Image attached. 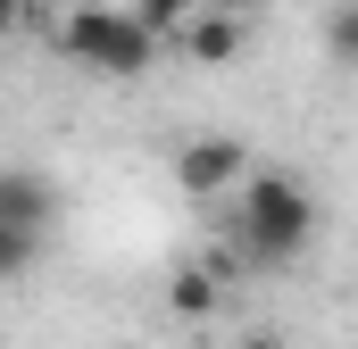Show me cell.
<instances>
[{"instance_id": "1", "label": "cell", "mask_w": 358, "mask_h": 349, "mask_svg": "<svg viewBox=\"0 0 358 349\" xmlns=\"http://www.w3.org/2000/svg\"><path fill=\"white\" fill-rule=\"evenodd\" d=\"M317 242V200L292 167H250L234 183V250L250 266H292Z\"/></svg>"}, {"instance_id": "2", "label": "cell", "mask_w": 358, "mask_h": 349, "mask_svg": "<svg viewBox=\"0 0 358 349\" xmlns=\"http://www.w3.org/2000/svg\"><path fill=\"white\" fill-rule=\"evenodd\" d=\"M59 50L76 59V67H92V75H142L150 59H159V34L134 17V8H76L67 25H59Z\"/></svg>"}, {"instance_id": "3", "label": "cell", "mask_w": 358, "mask_h": 349, "mask_svg": "<svg viewBox=\"0 0 358 349\" xmlns=\"http://www.w3.org/2000/svg\"><path fill=\"white\" fill-rule=\"evenodd\" d=\"M242 174H250V150H242L234 133H200V142L176 150V183L192 191V200H225Z\"/></svg>"}, {"instance_id": "4", "label": "cell", "mask_w": 358, "mask_h": 349, "mask_svg": "<svg viewBox=\"0 0 358 349\" xmlns=\"http://www.w3.org/2000/svg\"><path fill=\"white\" fill-rule=\"evenodd\" d=\"M242 42H250V25H242V8H225V0H200V8L176 25V50L192 59V67H234Z\"/></svg>"}, {"instance_id": "5", "label": "cell", "mask_w": 358, "mask_h": 349, "mask_svg": "<svg viewBox=\"0 0 358 349\" xmlns=\"http://www.w3.org/2000/svg\"><path fill=\"white\" fill-rule=\"evenodd\" d=\"M225 291H234V283H225L208 258H200V266H176V274H167V316H176V325H208V316L225 308Z\"/></svg>"}, {"instance_id": "6", "label": "cell", "mask_w": 358, "mask_h": 349, "mask_svg": "<svg viewBox=\"0 0 358 349\" xmlns=\"http://www.w3.org/2000/svg\"><path fill=\"white\" fill-rule=\"evenodd\" d=\"M0 216H8V225H25V233H50V216H59V191H50V174L8 167V174H0Z\"/></svg>"}, {"instance_id": "7", "label": "cell", "mask_w": 358, "mask_h": 349, "mask_svg": "<svg viewBox=\"0 0 358 349\" xmlns=\"http://www.w3.org/2000/svg\"><path fill=\"white\" fill-rule=\"evenodd\" d=\"M34 258H42V233H25V225H8V216H0V283H17Z\"/></svg>"}, {"instance_id": "8", "label": "cell", "mask_w": 358, "mask_h": 349, "mask_svg": "<svg viewBox=\"0 0 358 349\" xmlns=\"http://www.w3.org/2000/svg\"><path fill=\"white\" fill-rule=\"evenodd\" d=\"M325 50H334L342 67H358V0H342V8L325 17Z\"/></svg>"}, {"instance_id": "9", "label": "cell", "mask_w": 358, "mask_h": 349, "mask_svg": "<svg viewBox=\"0 0 358 349\" xmlns=\"http://www.w3.org/2000/svg\"><path fill=\"white\" fill-rule=\"evenodd\" d=\"M192 8H200V0H134V17H142V25H150L159 42H176V25L192 17Z\"/></svg>"}, {"instance_id": "10", "label": "cell", "mask_w": 358, "mask_h": 349, "mask_svg": "<svg viewBox=\"0 0 358 349\" xmlns=\"http://www.w3.org/2000/svg\"><path fill=\"white\" fill-rule=\"evenodd\" d=\"M234 349H292V341H283V333H267V325H259V333H242V341H234Z\"/></svg>"}, {"instance_id": "11", "label": "cell", "mask_w": 358, "mask_h": 349, "mask_svg": "<svg viewBox=\"0 0 358 349\" xmlns=\"http://www.w3.org/2000/svg\"><path fill=\"white\" fill-rule=\"evenodd\" d=\"M8 25H17V0H0V42H8Z\"/></svg>"}, {"instance_id": "12", "label": "cell", "mask_w": 358, "mask_h": 349, "mask_svg": "<svg viewBox=\"0 0 358 349\" xmlns=\"http://www.w3.org/2000/svg\"><path fill=\"white\" fill-rule=\"evenodd\" d=\"M225 8H242V0H225Z\"/></svg>"}]
</instances>
